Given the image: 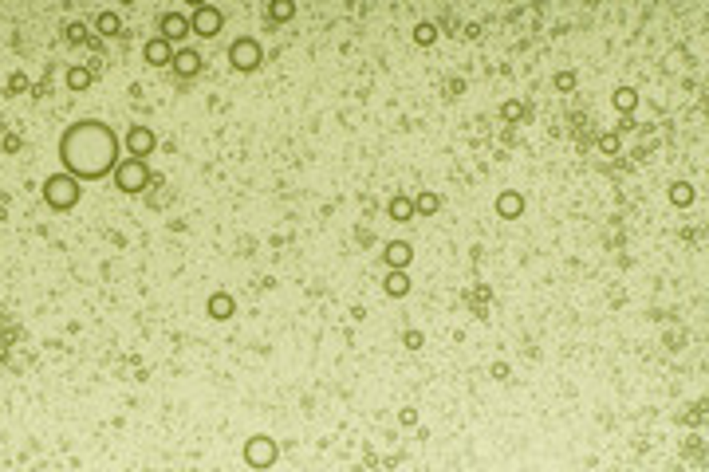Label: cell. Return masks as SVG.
<instances>
[{"mask_svg": "<svg viewBox=\"0 0 709 472\" xmlns=\"http://www.w3.org/2000/svg\"><path fill=\"white\" fill-rule=\"evenodd\" d=\"M63 154L79 173H103L114 157V138L107 126L99 122H79L67 138H63Z\"/></svg>", "mask_w": 709, "mask_h": 472, "instance_id": "1", "label": "cell"}, {"mask_svg": "<svg viewBox=\"0 0 709 472\" xmlns=\"http://www.w3.org/2000/svg\"><path fill=\"white\" fill-rule=\"evenodd\" d=\"M75 181H71V177H51V181H47V201L51 205H75Z\"/></svg>", "mask_w": 709, "mask_h": 472, "instance_id": "2", "label": "cell"}, {"mask_svg": "<svg viewBox=\"0 0 709 472\" xmlns=\"http://www.w3.org/2000/svg\"><path fill=\"white\" fill-rule=\"evenodd\" d=\"M142 181H146V166H142L138 157H130V161L119 166V185L123 189H142Z\"/></svg>", "mask_w": 709, "mask_h": 472, "instance_id": "3", "label": "cell"}, {"mask_svg": "<svg viewBox=\"0 0 709 472\" xmlns=\"http://www.w3.org/2000/svg\"><path fill=\"white\" fill-rule=\"evenodd\" d=\"M186 31H189V20H186V16L170 12V16H166V20H162V40H166V44H173V40H182Z\"/></svg>", "mask_w": 709, "mask_h": 472, "instance_id": "4", "label": "cell"}, {"mask_svg": "<svg viewBox=\"0 0 709 472\" xmlns=\"http://www.w3.org/2000/svg\"><path fill=\"white\" fill-rule=\"evenodd\" d=\"M256 60H260V47L252 44V40H240V44L233 47V63H236V67H245V71H249V67H256Z\"/></svg>", "mask_w": 709, "mask_h": 472, "instance_id": "5", "label": "cell"}, {"mask_svg": "<svg viewBox=\"0 0 709 472\" xmlns=\"http://www.w3.org/2000/svg\"><path fill=\"white\" fill-rule=\"evenodd\" d=\"M217 28H221V16L213 12V8H197V12H193V31H197V36H213Z\"/></svg>", "mask_w": 709, "mask_h": 472, "instance_id": "6", "label": "cell"}, {"mask_svg": "<svg viewBox=\"0 0 709 472\" xmlns=\"http://www.w3.org/2000/svg\"><path fill=\"white\" fill-rule=\"evenodd\" d=\"M386 264H390L394 272H402V267L410 264V244H406V240H394V244H386Z\"/></svg>", "mask_w": 709, "mask_h": 472, "instance_id": "7", "label": "cell"}, {"mask_svg": "<svg viewBox=\"0 0 709 472\" xmlns=\"http://www.w3.org/2000/svg\"><path fill=\"white\" fill-rule=\"evenodd\" d=\"M126 146H130V150H134V154H150V150H154V134H150V130H130V134H126Z\"/></svg>", "mask_w": 709, "mask_h": 472, "instance_id": "8", "label": "cell"}, {"mask_svg": "<svg viewBox=\"0 0 709 472\" xmlns=\"http://www.w3.org/2000/svg\"><path fill=\"white\" fill-rule=\"evenodd\" d=\"M245 456H249L252 464H268V460H272V441H268V437H256L249 449H245Z\"/></svg>", "mask_w": 709, "mask_h": 472, "instance_id": "9", "label": "cell"}, {"mask_svg": "<svg viewBox=\"0 0 709 472\" xmlns=\"http://www.w3.org/2000/svg\"><path fill=\"white\" fill-rule=\"evenodd\" d=\"M173 67H177L182 75H193V71L201 67V60H197V51H182V55H173Z\"/></svg>", "mask_w": 709, "mask_h": 472, "instance_id": "10", "label": "cell"}, {"mask_svg": "<svg viewBox=\"0 0 709 472\" xmlns=\"http://www.w3.org/2000/svg\"><path fill=\"white\" fill-rule=\"evenodd\" d=\"M146 60H150V63H166V60H170V44H166V40H150V44H146Z\"/></svg>", "mask_w": 709, "mask_h": 472, "instance_id": "11", "label": "cell"}, {"mask_svg": "<svg viewBox=\"0 0 709 472\" xmlns=\"http://www.w3.org/2000/svg\"><path fill=\"white\" fill-rule=\"evenodd\" d=\"M209 311H213V319H229V315H233V299H229V296H213V299H209Z\"/></svg>", "mask_w": 709, "mask_h": 472, "instance_id": "12", "label": "cell"}, {"mask_svg": "<svg viewBox=\"0 0 709 472\" xmlns=\"http://www.w3.org/2000/svg\"><path fill=\"white\" fill-rule=\"evenodd\" d=\"M386 291H390V296H406V291H410L406 276H402V272H390V280H386Z\"/></svg>", "mask_w": 709, "mask_h": 472, "instance_id": "13", "label": "cell"}, {"mask_svg": "<svg viewBox=\"0 0 709 472\" xmlns=\"http://www.w3.org/2000/svg\"><path fill=\"white\" fill-rule=\"evenodd\" d=\"M497 209H501L504 217H517V213H520V197H512V193H508V197H501V201H497Z\"/></svg>", "mask_w": 709, "mask_h": 472, "instance_id": "14", "label": "cell"}, {"mask_svg": "<svg viewBox=\"0 0 709 472\" xmlns=\"http://www.w3.org/2000/svg\"><path fill=\"white\" fill-rule=\"evenodd\" d=\"M614 107H619V110H630V107H634V91H630V87H623V91L614 94Z\"/></svg>", "mask_w": 709, "mask_h": 472, "instance_id": "15", "label": "cell"}, {"mask_svg": "<svg viewBox=\"0 0 709 472\" xmlns=\"http://www.w3.org/2000/svg\"><path fill=\"white\" fill-rule=\"evenodd\" d=\"M690 197H693V193H690V185H686V181H677V185H674V201H677V205H686Z\"/></svg>", "mask_w": 709, "mask_h": 472, "instance_id": "16", "label": "cell"}, {"mask_svg": "<svg viewBox=\"0 0 709 472\" xmlns=\"http://www.w3.org/2000/svg\"><path fill=\"white\" fill-rule=\"evenodd\" d=\"M99 28L107 31V36H114V28H119V20H114V16L107 12V16H103V20H99Z\"/></svg>", "mask_w": 709, "mask_h": 472, "instance_id": "17", "label": "cell"}, {"mask_svg": "<svg viewBox=\"0 0 709 472\" xmlns=\"http://www.w3.org/2000/svg\"><path fill=\"white\" fill-rule=\"evenodd\" d=\"M430 40H434V24H422L418 28V44H430Z\"/></svg>", "mask_w": 709, "mask_h": 472, "instance_id": "18", "label": "cell"}, {"mask_svg": "<svg viewBox=\"0 0 709 472\" xmlns=\"http://www.w3.org/2000/svg\"><path fill=\"white\" fill-rule=\"evenodd\" d=\"M71 87H87V71H71Z\"/></svg>", "mask_w": 709, "mask_h": 472, "instance_id": "19", "label": "cell"}, {"mask_svg": "<svg viewBox=\"0 0 709 472\" xmlns=\"http://www.w3.org/2000/svg\"><path fill=\"white\" fill-rule=\"evenodd\" d=\"M272 16H276V20H284V16H292V4H276V8H272Z\"/></svg>", "mask_w": 709, "mask_h": 472, "instance_id": "20", "label": "cell"}]
</instances>
